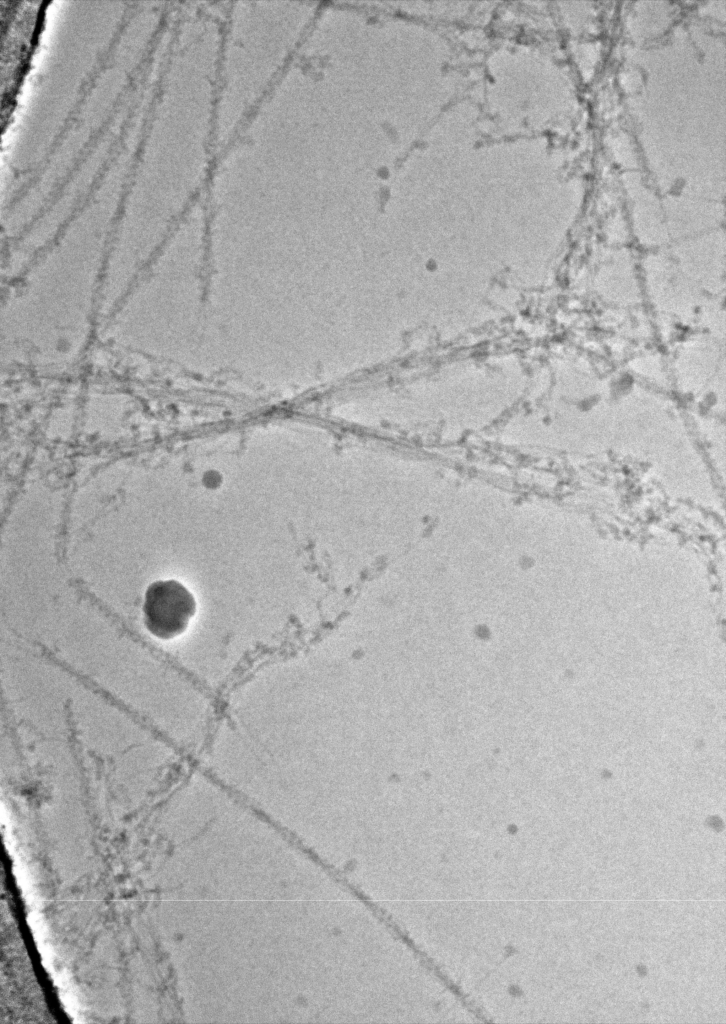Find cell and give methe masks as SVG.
I'll return each mask as SVG.
<instances>
[{
    "instance_id": "obj_1",
    "label": "cell",
    "mask_w": 726,
    "mask_h": 1024,
    "mask_svg": "<svg viewBox=\"0 0 726 1024\" xmlns=\"http://www.w3.org/2000/svg\"><path fill=\"white\" fill-rule=\"evenodd\" d=\"M196 612L192 593L176 580H159L145 592L143 615L147 630L163 640L182 634Z\"/></svg>"
}]
</instances>
